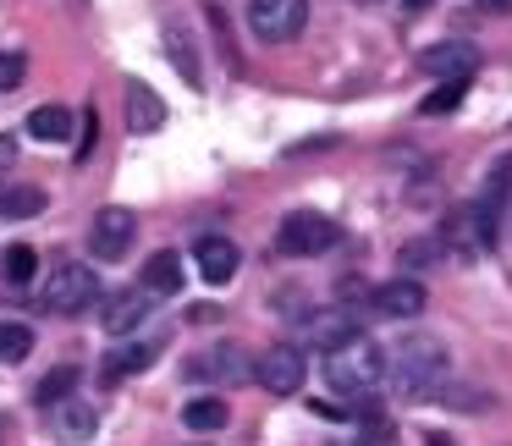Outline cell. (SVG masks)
<instances>
[{
    "label": "cell",
    "mask_w": 512,
    "mask_h": 446,
    "mask_svg": "<svg viewBox=\"0 0 512 446\" xmlns=\"http://www.w3.org/2000/svg\"><path fill=\"white\" fill-rule=\"evenodd\" d=\"M474 6H479L485 17H501V12H512V0H474Z\"/></svg>",
    "instance_id": "30"
},
{
    "label": "cell",
    "mask_w": 512,
    "mask_h": 446,
    "mask_svg": "<svg viewBox=\"0 0 512 446\" xmlns=\"http://www.w3.org/2000/svg\"><path fill=\"white\" fill-rule=\"evenodd\" d=\"M166 122V105H160V94H149V83H127V127L133 133H155V127Z\"/></svg>",
    "instance_id": "16"
},
{
    "label": "cell",
    "mask_w": 512,
    "mask_h": 446,
    "mask_svg": "<svg viewBox=\"0 0 512 446\" xmlns=\"http://www.w3.org/2000/svg\"><path fill=\"white\" fill-rule=\"evenodd\" d=\"M435 254H441V243H408V248H402V270H413V265H435Z\"/></svg>",
    "instance_id": "27"
},
{
    "label": "cell",
    "mask_w": 512,
    "mask_h": 446,
    "mask_svg": "<svg viewBox=\"0 0 512 446\" xmlns=\"http://www.w3.org/2000/svg\"><path fill=\"white\" fill-rule=\"evenodd\" d=\"M149 309H155V292H144V287H138V292H116V298L105 303L100 325H105L111 336H133L138 325L149 320Z\"/></svg>",
    "instance_id": "12"
},
{
    "label": "cell",
    "mask_w": 512,
    "mask_h": 446,
    "mask_svg": "<svg viewBox=\"0 0 512 446\" xmlns=\"http://www.w3.org/2000/svg\"><path fill=\"white\" fill-rule=\"evenodd\" d=\"M441 397H446V408H485V391H463V386H452V391H441Z\"/></svg>",
    "instance_id": "28"
},
{
    "label": "cell",
    "mask_w": 512,
    "mask_h": 446,
    "mask_svg": "<svg viewBox=\"0 0 512 446\" xmlns=\"http://www.w3.org/2000/svg\"><path fill=\"white\" fill-rule=\"evenodd\" d=\"M133 237H138V215L111 204V210H100L89 226V254L94 259H122L127 248H133Z\"/></svg>",
    "instance_id": "8"
},
{
    "label": "cell",
    "mask_w": 512,
    "mask_h": 446,
    "mask_svg": "<svg viewBox=\"0 0 512 446\" xmlns=\"http://www.w3.org/2000/svg\"><path fill=\"white\" fill-rule=\"evenodd\" d=\"M424 303H430V292H424V281H413V276L380 281V287L369 292V309L386 314V320H419Z\"/></svg>",
    "instance_id": "10"
},
{
    "label": "cell",
    "mask_w": 512,
    "mask_h": 446,
    "mask_svg": "<svg viewBox=\"0 0 512 446\" xmlns=\"http://www.w3.org/2000/svg\"><path fill=\"white\" fill-rule=\"evenodd\" d=\"M160 342H116L111 353H105V380H127V375H144L149 364H155Z\"/></svg>",
    "instance_id": "15"
},
{
    "label": "cell",
    "mask_w": 512,
    "mask_h": 446,
    "mask_svg": "<svg viewBox=\"0 0 512 446\" xmlns=\"http://www.w3.org/2000/svg\"><path fill=\"white\" fill-rule=\"evenodd\" d=\"M50 424H56L61 441H89L94 435V408L89 402H61V408H50Z\"/></svg>",
    "instance_id": "21"
},
{
    "label": "cell",
    "mask_w": 512,
    "mask_h": 446,
    "mask_svg": "<svg viewBox=\"0 0 512 446\" xmlns=\"http://www.w3.org/2000/svg\"><path fill=\"white\" fill-rule=\"evenodd\" d=\"M435 0H408V12H430Z\"/></svg>",
    "instance_id": "31"
},
{
    "label": "cell",
    "mask_w": 512,
    "mask_h": 446,
    "mask_svg": "<svg viewBox=\"0 0 512 446\" xmlns=\"http://www.w3.org/2000/svg\"><path fill=\"white\" fill-rule=\"evenodd\" d=\"M182 281H188V270H182V254H149L144 259V292H155V298H177Z\"/></svg>",
    "instance_id": "14"
},
{
    "label": "cell",
    "mask_w": 512,
    "mask_h": 446,
    "mask_svg": "<svg viewBox=\"0 0 512 446\" xmlns=\"http://www.w3.org/2000/svg\"><path fill=\"white\" fill-rule=\"evenodd\" d=\"M254 375H259V386L270 391V397H298L303 391V380H309V358H303V347L298 342H281V347H270L265 358H254Z\"/></svg>",
    "instance_id": "6"
},
{
    "label": "cell",
    "mask_w": 512,
    "mask_h": 446,
    "mask_svg": "<svg viewBox=\"0 0 512 446\" xmlns=\"http://www.w3.org/2000/svg\"><path fill=\"white\" fill-rule=\"evenodd\" d=\"M12 166H17V138L0 133V171H12Z\"/></svg>",
    "instance_id": "29"
},
{
    "label": "cell",
    "mask_w": 512,
    "mask_h": 446,
    "mask_svg": "<svg viewBox=\"0 0 512 446\" xmlns=\"http://www.w3.org/2000/svg\"><path fill=\"white\" fill-rule=\"evenodd\" d=\"M386 375H391V353L380 342H364V336H358L353 347L325 358V380H331V391H342V397H369V391L386 386Z\"/></svg>",
    "instance_id": "2"
},
{
    "label": "cell",
    "mask_w": 512,
    "mask_h": 446,
    "mask_svg": "<svg viewBox=\"0 0 512 446\" xmlns=\"http://www.w3.org/2000/svg\"><path fill=\"white\" fill-rule=\"evenodd\" d=\"M34 353V331L23 320H0V364H23Z\"/></svg>",
    "instance_id": "24"
},
{
    "label": "cell",
    "mask_w": 512,
    "mask_h": 446,
    "mask_svg": "<svg viewBox=\"0 0 512 446\" xmlns=\"http://www.w3.org/2000/svg\"><path fill=\"white\" fill-rule=\"evenodd\" d=\"M28 138H39V144H67L72 111L67 105H39V111H28Z\"/></svg>",
    "instance_id": "18"
},
{
    "label": "cell",
    "mask_w": 512,
    "mask_h": 446,
    "mask_svg": "<svg viewBox=\"0 0 512 446\" xmlns=\"http://www.w3.org/2000/svg\"><path fill=\"white\" fill-rule=\"evenodd\" d=\"M182 424H188V430H199V435H215V430H226V424H232V408H226L221 397H193L188 408H182Z\"/></svg>",
    "instance_id": "20"
},
{
    "label": "cell",
    "mask_w": 512,
    "mask_h": 446,
    "mask_svg": "<svg viewBox=\"0 0 512 446\" xmlns=\"http://www.w3.org/2000/svg\"><path fill=\"white\" fill-rule=\"evenodd\" d=\"M331 243H336V221H331V215H320V210L287 215L281 232H276V248H281V254H292V259H314V254H325Z\"/></svg>",
    "instance_id": "4"
},
{
    "label": "cell",
    "mask_w": 512,
    "mask_h": 446,
    "mask_svg": "<svg viewBox=\"0 0 512 446\" xmlns=\"http://www.w3.org/2000/svg\"><path fill=\"white\" fill-rule=\"evenodd\" d=\"M358 314H347V309H320V314H303V347H320L325 358L331 353H342V347H353L358 342Z\"/></svg>",
    "instance_id": "7"
},
{
    "label": "cell",
    "mask_w": 512,
    "mask_h": 446,
    "mask_svg": "<svg viewBox=\"0 0 512 446\" xmlns=\"http://www.w3.org/2000/svg\"><path fill=\"white\" fill-rule=\"evenodd\" d=\"M28 78V56L23 50H0V94H12Z\"/></svg>",
    "instance_id": "26"
},
{
    "label": "cell",
    "mask_w": 512,
    "mask_h": 446,
    "mask_svg": "<svg viewBox=\"0 0 512 446\" xmlns=\"http://www.w3.org/2000/svg\"><path fill=\"white\" fill-rule=\"evenodd\" d=\"M100 298V281H94V270L89 265H61V270H50V281H45V309L50 314H83L89 303Z\"/></svg>",
    "instance_id": "5"
},
{
    "label": "cell",
    "mask_w": 512,
    "mask_h": 446,
    "mask_svg": "<svg viewBox=\"0 0 512 446\" xmlns=\"http://www.w3.org/2000/svg\"><path fill=\"white\" fill-rule=\"evenodd\" d=\"M193 265H199V276L210 281V287H226V281L237 276V243L232 237H199V243H193Z\"/></svg>",
    "instance_id": "13"
},
{
    "label": "cell",
    "mask_w": 512,
    "mask_h": 446,
    "mask_svg": "<svg viewBox=\"0 0 512 446\" xmlns=\"http://www.w3.org/2000/svg\"><path fill=\"white\" fill-rule=\"evenodd\" d=\"M166 56H171V67H177V78L188 83V89H204V67L193 61V39L182 23H166Z\"/></svg>",
    "instance_id": "17"
},
{
    "label": "cell",
    "mask_w": 512,
    "mask_h": 446,
    "mask_svg": "<svg viewBox=\"0 0 512 446\" xmlns=\"http://www.w3.org/2000/svg\"><path fill=\"white\" fill-rule=\"evenodd\" d=\"M39 270V254L28 243H6V254H0V276L12 281V287H28Z\"/></svg>",
    "instance_id": "23"
},
{
    "label": "cell",
    "mask_w": 512,
    "mask_h": 446,
    "mask_svg": "<svg viewBox=\"0 0 512 446\" xmlns=\"http://www.w3.org/2000/svg\"><path fill=\"white\" fill-rule=\"evenodd\" d=\"M78 364H56V369H50V375L45 380H39V386H34V402H39V408H61V402H72V391H78Z\"/></svg>",
    "instance_id": "19"
},
{
    "label": "cell",
    "mask_w": 512,
    "mask_h": 446,
    "mask_svg": "<svg viewBox=\"0 0 512 446\" xmlns=\"http://www.w3.org/2000/svg\"><path fill=\"white\" fill-rule=\"evenodd\" d=\"M419 67H424V78H435V83L474 78L479 50H474V45H463V39H446V45H430V50H424V56H419Z\"/></svg>",
    "instance_id": "11"
},
{
    "label": "cell",
    "mask_w": 512,
    "mask_h": 446,
    "mask_svg": "<svg viewBox=\"0 0 512 446\" xmlns=\"http://www.w3.org/2000/svg\"><path fill=\"white\" fill-rule=\"evenodd\" d=\"M45 210V193L28 188V182H17V188H0V215L6 221H28V215Z\"/></svg>",
    "instance_id": "22"
},
{
    "label": "cell",
    "mask_w": 512,
    "mask_h": 446,
    "mask_svg": "<svg viewBox=\"0 0 512 446\" xmlns=\"http://www.w3.org/2000/svg\"><path fill=\"white\" fill-rule=\"evenodd\" d=\"M188 375L193 380H210V386H243V380L254 375V364H248V353L237 342H221V347H210V353L193 358Z\"/></svg>",
    "instance_id": "9"
},
{
    "label": "cell",
    "mask_w": 512,
    "mask_h": 446,
    "mask_svg": "<svg viewBox=\"0 0 512 446\" xmlns=\"http://www.w3.org/2000/svg\"><path fill=\"white\" fill-rule=\"evenodd\" d=\"M424 446H452V435H430V441H424Z\"/></svg>",
    "instance_id": "32"
},
{
    "label": "cell",
    "mask_w": 512,
    "mask_h": 446,
    "mask_svg": "<svg viewBox=\"0 0 512 446\" xmlns=\"http://www.w3.org/2000/svg\"><path fill=\"white\" fill-rule=\"evenodd\" d=\"M309 23V0H248V28L265 45H287Z\"/></svg>",
    "instance_id": "3"
},
{
    "label": "cell",
    "mask_w": 512,
    "mask_h": 446,
    "mask_svg": "<svg viewBox=\"0 0 512 446\" xmlns=\"http://www.w3.org/2000/svg\"><path fill=\"white\" fill-rule=\"evenodd\" d=\"M391 397L402 402H435L446 391V347L441 342H408L391 353V375H386Z\"/></svg>",
    "instance_id": "1"
},
{
    "label": "cell",
    "mask_w": 512,
    "mask_h": 446,
    "mask_svg": "<svg viewBox=\"0 0 512 446\" xmlns=\"http://www.w3.org/2000/svg\"><path fill=\"white\" fill-rule=\"evenodd\" d=\"M463 94H468V78L435 83V94H424V105H419V111H424V116H452L457 105H463Z\"/></svg>",
    "instance_id": "25"
}]
</instances>
